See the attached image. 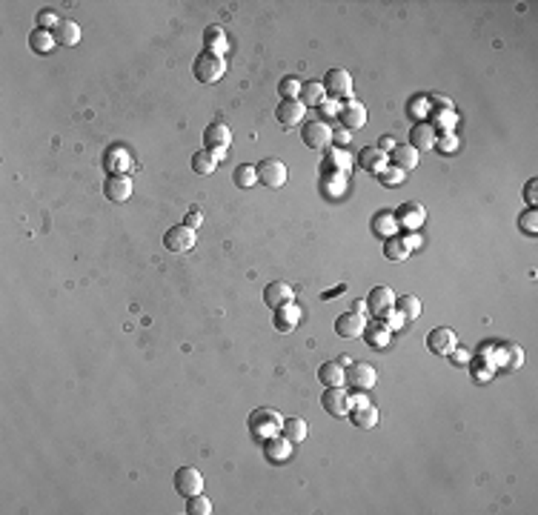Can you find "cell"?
I'll use <instances>...</instances> for the list:
<instances>
[{
    "label": "cell",
    "mask_w": 538,
    "mask_h": 515,
    "mask_svg": "<svg viewBox=\"0 0 538 515\" xmlns=\"http://www.w3.org/2000/svg\"><path fill=\"white\" fill-rule=\"evenodd\" d=\"M427 346L435 355H450L458 346V335L450 330V326H435V330L427 335Z\"/></svg>",
    "instance_id": "13"
},
{
    "label": "cell",
    "mask_w": 538,
    "mask_h": 515,
    "mask_svg": "<svg viewBox=\"0 0 538 515\" xmlns=\"http://www.w3.org/2000/svg\"><path fill=\"white\" fill-rule=\"evenodd\" d=\"M103 195L115 203H126L132 198V180L129 175H109L103 183Z\"/></svg>",
    "instance_id": "18"
},
{
    "label": "cell",
    "mask_w": 538,
    "mask_h": 515,
    "mask_svg": "<svg viewBox=\"0 0 538 515\" xmlns=\"http://www.w3.org/2000/svg\"><path fill=\"white\" fill-rule=\"evenodd\" d=\"M364 326H367V318L364 315H358V312H344L335 321V332L341 338H361L364 335Z\"/></svg>",
    "instance_id": "21"
},
{
    "label": "cell",
    "mask_w": 538,
    "mask_h": 515,
    "mask_svg": "<svg viewBox=\"0 0 538 515\" xmlns=\"http://www.w3.org/2000/svg\"><path fill=\"white\" fill-rule=\"evenodd\" d=\"M389 338H392V332L387 330V326H384L378 318L364 326V341H367L372 349H387V346H389Z\"/></svg>",
    "instance_id": "27"
},
{
    "label": "cell",
    "mask_w": 538,
    "mask_h": 515,
    "mask_svg": "<svg viewBox=\"0 0 538 515\" xmlns=\"http://www.w3.org/2000/svg\"><path fill=\"white\" fill-rule=\"evenodd\" d=\"M292 447L295 444L289 441V438H269V441H264V455L269 458V464H287L289 458H292Z\"/></svg>",
    "instance_id": "23"
},
{
    "label": "cell",
    "mask_w": 538,
    "mask_h": 515,
    "mask_svg": "<svg viewBox=\"0 0 538 515\" xmlns=\"http://www.w3.org/2000/svg\"><path fill=\"white\" fill-rule=\"evenodd\" d=\"M175 489H178V496H183V498H192V496L203 493L201 470H195V466H180V470L175 473Z\"/></svg>",
    "instance_id": "8"
},
{
    "label": "cell",
    "mask_w": 538,
    "mask_h": 515,
    "mask_svg": "<svg viewBox=\"0 0 538 515\" xmlns=\"http://www.w3.org/2000/svg\"><path fill=\"white\" fill-rule=\"evenodd\" d=\"M298 323H301V307H298L295 301L287 303V307L275 310V330L278 332H292Z\"/></svg>",
    "instance_id": "24"
},
{
    "label": "cell",
    "mask_w": 538,
    "mask_h": 515,
    "mask_svg": "<svg viewBox=\"0 0 538 515\" xmlns=\"http://www.w3.org/2000/svg\"><path fill=\"white\" fill-rule=\"evenodd\" d=\"M195 241H198V235H195V229H190L186 223H178V226H172L167 235H163V244H167V249L169 252H192L195 249Z\"/></svg>",
    "instance_id": "7"
},
{
    "label": "cell",
    "mask_w": 538,
    "mask_h": 515,
    "mask_svg": "<svg viewBox=\"0 0 538 515\" xmlns=\"http://www.w3.org/2000/svg\"><path fill=\"white\" fill-rule=\"evenodd\" d=\"M392 307H395V292H392V287H372V292L367 295V310L376 315V318H381Z\"/></svg>",
    "instance_id": "19"
},
{
    "label": "cell",
    "mask_w": 538,
    "mask_h": 515,
    "mask_svg": "<svg viewBox=\"0 0 538 515\" xmlns=\"http://www.w3.org/2000/svg\"><path fill=\"white\" fill-rule=\"evenodd\" d=\"M519 226H521V232H527V235H538V212H535V206H530L527 212H521Z\"/></svg>",
    "instance_id": "45"
},
{
    "label": "cell",
    "mask_w": 538,
    "mask_h": 515,
    "mask_svg": "<svg viewBox=\"0 0 538 515\" xmlns=\"http://www.w3.org/2000/svg\"><path fill=\"white\" fill-rule=\"evenodd\" d=\"M192 169H195L198 175H212V172L218 169V160L212 158V152L201 149V152L192 155Z\"/></svg>",
    "instance_id": "41"
},
{
    "label": "cell",
    "mask_w": 538,
    "mask_h": 515,
    "mask_svg": "<svg viewBox=\"0 0 538 515\" xmlns=\"http://www.w3.org/2000/svg\"><path fill=\"white\" fill-rule=\"evenodd\" d=\"M321 115H323V121H330V118H338V112H341V103L338 101H333V98H326L321 106Z\"/></svg>",
    "instance_id": "51"
},
{
    "label": "cell",
    "mask_w": 538,
    "mask_h": 515,
    "mask_svg": "<svg viewBox=\"0 0 538 515\" xmlns=\"http://www.w3.org/2000/svg\"><path fill=\"white\" fill-rule=\"evenodd\" d=\"M432 149H438L441 155H453V152H458V137L450 132V135H441V137H435V146Z\"/></svg>",
    "instance_id": "46"
},
{
    "label": "cell",
    "mask_w": 538,
    "mask_h": 515,
    "mask_svg": "<svg viewBox=\"0 0 538 515\" xmlns=\"http://www.w3.org/2000/svg\"><path fill=\"white\" fill-rule=\"evenodd\" d=\"M292 301H295V292H292V287L287 284V280H272V284L264 289V303L269 310H280Z\"/></svg>",
    "instance_id": "17"
},
{
    "label": "cell",
    "mask_w": 538,
    "mask_h": 515,
    "mask_svg": "<svg viewBox=\"0 0 538 515\" xmlns=\"http://www.w3.org/2000/svg\"><path fill=\"white\" fill-rule=\"evenodd\" d=\"M418 149H412L410 144H398L392 152H389V163L392 167H398V169H404V172H410V169H415L418 167Z\"/></svg>",
    "instance_id": "25"
},
{
    "label": "cell",
    "mask_w": 538,
    "mask_h": 515,
    "mask_svg": "<svg viewBox=\"0 0 538 515\" xmlns=\"http://www.w3.org/2000/svg\"><path fill=\"white\" fill-rule=\"evenodd\" d=\"M395 310L404 315V321H415V318H421V301H418L415 295L395 298Z\"/></svg>",
    "instance_id": "40"
},
{
    "label": "cell",
    "mask_w": 538,
    "mask_h": 515,
    "mask_svg": "<svg viewBox=\"0 0 538 515\" xmlns=\"http://www.w3.org/2000/svg\"><path fill=\"white\" fill-rule=\"evenodd\" d=\"M303 115H307V106H303L298 98L295 101H280L278 109H275V118H278V124L284 126V129L298 126L303 121Z\"/></svg>",
    "instance_id": "16"
},
{
    "label": "cell",
    "mask_w": 538,
    "mask_h": 515,
    "mask_svg": "<svg viewBox=\"0 0 538 515\" xmlns=\"http://www.w3.org/2000/svg\"><path fill=\"white\" fill-rule=\"evenodd\" d=\"M338 118H341V126H346L349 132H355L361 126H367V106L355 98H349L341 103V112H338Z\"/></svg>",
    "instance_id": "12"
},
{
    "label": "cell",
    "mask_w": 538,
    "mask_h": 515,
    "mask_svg": "<svg viewBox=\"0 0 538 515\" xmlns=\"http://www.w3.org/2000/svg\"><path fill=\"white\" fill-rule=\"evenodd\" d=\"M58 23H60L58 12H52V9H46V12H37V29L55 32V29H58Z\"/></svg>",
    "instance_id": "48"
},
{
    "label": "cell",
    "mask_w": 538,
    "mask_h": 515,
    "mask_svg": "<svg viewBox=\"0 0 538 515\" xmlns=\"http://www.w3.org/2000/svg\"><path fill=\"white\" fill-rule=\"evenodd\" d=\"M321 404L333 418H346L349 415V392H344V387H326V392L321 395Z\"/></svg>",
    "instance_id": "11"
},
{
    "label": "cell",
    "mask_w": 538,
    "mask_h": 515,
    "mask_svg": "<svg viewBox=\"0 0 538 515\" xmlns=\"http://www.w3.org/2000/svg\"><path fill=\"white\" fill-rule=\"evenodd\" d=\"M376 178H378L384 186H398V183L407 178V172H404V169H398V167H387V169H384L381 175H376Z\"/></svg>",
    "instance_id": "47"
},
{
    "label": "cell",
    "mask_w": 538,
    "mask_h": 515,
    "mask_svg": "<svg viewBox=\"0 0 538 515\" xmlns=\"http://www.w3.org/2000/svg\"><path fill=\"white\" fill-rule=\"evenodd\" d=\"M358 167L369 175H381L389 167V155L381 146H364L361 155H358Z\"/></svg>",
    "instance_id": "14"
},
{
    "label": "cell",
    "mask_w": 538,
    "mask_h": 515,
    "mask_svg": "<svg viewBox=\"0 0 538 515\" xmlns=\"http://www.w3.org/2000/svg\"><path fill=\"white\" fill-rule=\"evenodd\" d=\"M52 35H55V43L58 46H78L81 43V26H78L75 20H60L58 29Z\"/></svg>",
    "instance_id": "31"
},
{
    "label": "cell",
    "mask_w": 538,
    "mask_h": 515,
    "mask_svg": "<svg viewBox=\"0 0 538 515\" xmlns=\"http://www.w3.org/2000/svg\"><path fill=\"white\" fill-rule=\"evenodd\" d=\"M203 223V215H201V209H190V215H186V226H190V229H198Z\"/></svg>",
    "instance_id": "54"
},
{
    "label": "cell",
    "mask_w": 538,
    "mask_h": 515,
    "mask_svg": "<svg viewBox=\"0 0 538 515\" xmlns=\"http://www.w3.org/2000/svg\"><path fill=\"white\" fill-rule=\"evenodd\" d=\"M524 198H527V203H530V206H535V201H538V180H530V183H527Z\"/></svg>",
    "instance_id": "55"
},
{
    "label": "cell",
    "mask_w": 538,
    "mask_h": 515,
    "mask_svg": "<svg viewBox=\"0 0 538 515\" xmlns=\"http://www.w3.org/2000/svg\"><path fill=\"white\" fill-rule=\"evenodd\" d=\"M395 221H398V226H404L410 232H418L427 221V209L418 201H407V203H401L398 209H395Z\"/></svg>",
    "instance_id": "9"
},
{
    "label": "cell",
    "mask_w": 538,
    "mask_h": 515,
    "mask_svg": "<svg viewBox=\"0 0 538 515\" xmlns=\"http://www.w3.org/2000/svg\"><path fill=\"white\" fill-rule=\"evenodd\" d=\"M29 46H32V52H37V55H49L58 43H55V35H52V32L35 29V32L29 35Z\"/></svg>",
    "instance_id": "37"
},
{
    "label": "cell",
    "mask_w": 538,
    "mask_h": 515,
    "mask_svg": "<svg viewBox=\"0 0 538 515\" xmlns=\"http://www.w3.org/2000/svg\"><path fill=\"white\" fill-rule=\"evenodd\" d=\"M407 241H410V246L415 249V246H421V235H418V232H412V235H407Z\"/></svg>",
    "instance_id": "59"
},
{
    "label": "cell",
    "mask_w": 538,
    "mask_h": 515,
    "mask_svg": "<svg viewBox=\"0 0 538 515\" xmlns=\"http://www.w3.org/2000/svg\"><path fill=\"white\" fill-rule=\"evenodd\" d=\"M346 381L353 384L355 389H361V392H369L372 387L378 384V372H376V366H372V364H353V366H349V372H346Z\"/></svg>",
    "instance_id": "15"
},
{
    "label": "cell",
    "mask_w": 538,
    "mask_h": 515,
    "mask_svg": "<svg viewBox=\"0 0 538 515\" xmlns=\"http://www.w3.org/2000/svg\"><path fill=\"white\" fill-rule=\"evenodd\" d=\"M450 358H453L455 364H461V366H464V364H470V353H466V349H461V346H455V349H453Z\"/></svg>",
    "instance_id": "56"
},
{
    "label": "cell",
    "mask_w": 538,
    "mask_h": 515,
    "mask_svg": "<svg viewBox=\"0 0 538 515\" xmlns=\"http://www.w3.org/2000/svg\"><path fill=\"white\" fill-rule=\"evenodd\" d=\"M298 101L303 103V106H321L323 101H326V89H323V83L321 81H303L301 83V95H298Z\"/></svg>",
    "instance_id": "29"
},
{
    "label": "cell",
    "mask_w": 538,
    "mask_h": 515,
    "mask_svg": "<svg viewBox=\"0 0 538 515\" xmlns=\"http://www.w3.org/2000/svg\"><path fill=\"white\" fill-rule=\"evenodd\" d=\"M353 312L364 315V312H367V301H355V303H353Z\"/></svg>",
    "instance_id": "58"
},
{
    "label": "cell",
    "mask_w": 538,
    "mask_h": 515,
    "mask_svg": "<svg viewBox=\"0 0 538 515\" xmlns=\"http://www.w3.org/2000/svg\"><path fill=\"white\" fill-rule=\"evenodd\" d=\"M384 255L389 258V261H407V258L412 255V246H410V241H407V235H389L387 241H384Z\"/></svg>",
    "instance_id": "28"
},
{
    "label": "cell",
    "mask_w": 538,
    "mask_h": 515,
    "mask_svg": "<svg viewBox=\"0 0 538 515\" xmlns=\"http://www.w3.org/2000/svg\"><path fill=\"white\" fill-rule=\"evenodd\" d=\"M521 364H524V353H521V346H516V344H504V346H501V353H498L496 366H501V369H519Z\"/></svg>",
    "instance_id": "34"
},
{
    "label": "cell",
    "mask_w": 538,
    "mask_h": 515,
    "mask_svg": "<svg viewBox=\"0 0 538 515\" xmlns=\"http://www.w3.org/2000/svg\"><path fill=\"white\" fill-rule=\"evenodd\" d=\"M255 169H258V183H264L267 189H280V186L287 183V178H289L287 163L278 160V158H264Z\"/></svg>",
    "instance_id": "5"
},
{
    "label": "cell",
    "mask_w": 538,
    "mask_h": 515,
    "mask_svg": "<svg viewBox=\"0 0 538 515\" xmlns=\"http://www.w3.org/2000/svg\"><path fill=\"white\" fill-rule=\"evenodd\" d=\"M349 135H353V132H349L346 126H335V129H333V144H335L338 149H344V146L349 144Z\"/></svg>",
    "instance_id": "52"
},
{
    "label": "cell",
    "mask_w": 538,
    "mask_h": 515,
    "mask_svg": "<svg viewBox=\"0 0 538 515\" xmlns=\"http://www.w3.org/2000/svg\"><path fill=\"white\" fill-rule=\"evenodd\" d=\"M103 167L109 175H126L132 169V155L124 144H115L103 152Z\"/></svg>",
    "instance_id": "10"
},
{
    "label": "cell",
    "mask_w": 538,
    "mask_h": 515,
    "mask_svg": "<svg viewBox=\"0 0 538 515\" xmlns=\"http://www.w3.org/2000/svg\"><path fill=\"white\" fill-rule=\"evenodd\" d=\"M493 372H496V366H493V364H487V361H481V358H478V366H473V378L484 384V381L493 378Z\"/></svg>",
    "instance_id": "50"
},
{
    "label": "cell",
    "mask_w": 538,
    "mask_h": 515,
    "mask_svg": "<svg viewBox=\"0 0 538 515\" xmlns=\"http://www.w3.org/2000/svg\"><path fill=\"white\" fill-rule=\"evenodd\" d=\"M229 144H232V129L224 121H215L203 129V149L212 152V158L221 163L229 155Z\"/></svg>",
    "instance_id": "3"
},
{
    "label": "cell",
    "mask_w": 538,
    "mask_h": 515,
    "mask_svg": "<svg viewBox=\"0 0 538 515\" xmlns=\"http://www.w3.org/2000/svg\"><path fill=\"white\" fill-rule=\"evenodd\" d=\"M349 155H346V149H338V146H333V149H326V155H323V167L326 169H333V172H349Z\"/></svg>",
    "instance_id": "36"
},
{
    "label": "cell",
    "mask_w": 538,
    "mask_h": 515,
    "mask_svg": "<svg viewBox=\"0 0 538 515\" xmlns=\"http://www.w3.org/2000/svg\"><path fill=\"white\" fill-rule=\"evenodd\" d=\"M321 83L326 89V98H333L338 103H344V101L353 98V75H349L346 69H330Z\"/></svg>",
    "instance_id": "4"
},
{
    "label": "cell",
    "mask_w": 538,
    "mask_h": 515,
    "mask_svg": "<svg viewBox=\"0 0 538 515\" xmlns=\"http://www.w3.org/2000/svg\"><path fill=\"white\" fill-rule=\"evenodd\" d=\"M427 124L435 129V132H444V135H450L458 124V115L453 106H432L430 115H427Z\"/></svg>",
    "instance_id": "20"
},
{
    "label": "cell",
    "mask_w": 538,
    "mask_h": 515,
    "mask_svg": "<svg viewBox=\"0 0 538 515\" xmlns=\"http://www.w3.org/2000/svg\"><path fill=\"white\" fill-rule=\"evenodd\" d=\"M321 189L326 198H341L344 189H346V175L344 172H333V169H323L321 175Z\"/></svg>",
    "instance_id": "30"
},
{
    "label": "cell",
    "mask_w": 538,
    "mask_h": 515,
    "mask_svg": "<svg viewBox=\"0 0 538 515\" xmlns=\"http://www.w3.org/2000/svg\"><path fill=\"white\" fill-rule=\"evenodd\" d=\"M203 49L206 52H215V55H221V52L229 49V37H226L224 26H209L203 32Z\"/></svg>",
    "instance_id": "32"
},
{
    "label": "cell",
    "mask_w": 538,
    "mask_h": 515,
    "mask_svg": "<svg viewBox=\"0 0 538 515\" xmlns=\"http://www.w3.org/2000/svg\"><path fill=\"white\" fill-rule=\"evenodd\" d=\"M372 232H376V235H395V232H398V221H395V212H387V209H381V212H376L372 215Z\"/></svg>",
    "instance_id": "33"
},
{
    "label": "cell",
    "mask_w": 538,
    "mask_h": 515,
    "mask_svg": "<svg viewBox=\"0 0 538 515\" xmlns=\"http://www.w3.org/2000/svg\"><path fill=\"white\" fill-rule=\"evenodd\" d=\"M318 381H321L323 387H344V381H346V369H344V364H341V361H326V364H321V369H318Z\"/></svg>",
    "instance_id": "26"
},
{
    "label": "cell",
    "mask_w": 538,
    "mask_h": 515,
    "mask_svg": "<svg viewBox=\"0 0 538 515\" xmlns=\"http://www.w3.org/2000/svg\"><path fill=\"white\" fill-rule=\"evenodd\" d=\"M349 415H353V424L358 427V430H372L378 424V410L376 407H361V410H349Z\"/></svg>",
    "instance_id": "39"
},
{
    "label": "cell",
    "mask_w": 538,
    "mask_h": 515,
    "mask_svg": "<svg viewBox=\"0 0 538 515\" xmlns=\"http://www.w3.org/2000/svg\"><path fill=\"white\" fill-rule=\"evenodd\" d=\"M378 321L387 326L389 332H398V330H404V323H407V321H404V315H401L398 310H395V307H392V310H387V312H384Z\"/></svg>",
    "instance_id": "44"
},
{
    "label": "cell",
    "mask_w": 538,
    "mask_h": 515,
    "mask_svg": "<svg viewBox=\"0 0 538 515\" xmlns=\"http://www.w3.org/2000/svg\"><path fill=\"white\" fill-rule=\"evenodd\" d=\"M378 144H381V149H384V152L389 155V152H392L395 146H398V140H395V137H389V135H387V137H381V140H378Z\"/></svg>",
    "instance_id": "57"
},
{
    "label": "cell",
    "mask_w": 538,
    "mask_h": 515,
    "mask_svg": "<svg viewBox=\"0 0 538 515\" xmlns=\"http://www.w3.org/2000/svg\"><path fill=\"white\" fill-rule=\"evenodd\" d=\"M435 129L427 124V121H418L412 129H410V146L418 149V152H430L435 146Z\"/></svg>",
    "instance_id": "22"
},
{
    "label": "cell",
    "mask_w": 538,
    "mask_h": 515,
    "mask_svg": "<svg viewBox=\"0 0 538 515\" xmlns=\"http://www.w3.org/2000/svg\"><path fill=\"white\" fill-rule=\"evenodd\" d=\"M246 427H249V435L255 441H269L275 438L280 430H284V415H280L278 410H269V407H261V410H255L246 421Z\"/></svg>",
    "instance_id": "1"
},
{
    "label": "cell",
    "mask_w": 538,
    "mask_h": 515,
    "mask_svg": "<svg viewBox=\"0 0 538 515\" xmlns=\"http://www.w3.org/2000/svg\"><path fill=\"white\" fill-rule=\"evenodd\" d=\"M192 75L201 81V83H218L224 75H226V60L224 55H215V52H201L192 63Z\"/></svg>",
    "instance_id": "2"
},
{
    "label": "cell",
    "mask_w": 538,
    "mask_h": 515,
    "mask_svg": "<svg viewBox=\"0 0 538 515\" xmlns=\"http://www.w3.org/2000/svg\"><path fill=\"white\" fill-rule=\"evenodd\" d=\"M186 512L190 515H209L212 512V501H209L203 493H198L192 498H186Z\"/></svg>",
    "instance_id": "43"
},
{
    "label": "cell",
    "mask_w": 538,
    "mask_h": 515,
    "mask_svg": "<svg viewBox=\"0 0 538 515\" xmlns=\"http://www.w3.org/2000/svg\"><path fill=\"white\" fill-rule=\"evenodd\" d=\"M284 438H289L292 444H301V441H307V432H310V427H307V421H303L301 415H292V418H284Z\"/></svg>",
    "instance_id": "35"
},
{
    "label": "cell",
    "mask_w": 538,
    "mask_h": 515,
    "mask_svg": "<svg viewBox=\"0 0 538 515\" xmlns=\"http://www.w3.org/2000/svg\"><path fill=\"white\" fill-rule=\"evenodd\" d=\"M410 115H415L418 121H424L427 115H430V101H427L424 95H421V98H415V101L410 103Z\"/></svg>",
    "instance_id": "49"
},
{
    "label": "cell",
    "mask_w": 538,
    "mask_h": 515,
    "mask_svg": "<svg viewBox=\"0 0 538 515\" xmlns=\"http://www.w3.org/2000/svg\"><path fill=\"white\" fill-rule=\"evenodd\" d=\"M232 180H235L238 189H252V186L258 183V169H255L252 163H241V167H235V172H232Z\"/></svg>",
    "instance_id": "38"
},
{
    "label": "cell",
    "mask_w": 538,
    "mask_h": 515,
    "mask_svg": "<svg viewBox=\"0 0 538 515\" xmlns=\"http://www.w3.org/2000/svg\"><path fill=\"white\" fill-rule=\"evenodd\" d=\"M278 95H280V101H295V98L301 95V81H295L292 75L280 78V83H278Z\"/></svg>",
    "instance_id": "42"
},
{
    "label": "cell",
    "mask_w": 538,
    "mask_h": 515,
    "mask_svg": "<svg viewBox=\"0 0 538 515\" xmlns=\"http://www.w3.org/2000/svg\"><path fill=\"white\" fill-rule=\"evenodd\" d=\"M361 407H369V398L361 395V389L355 395H349V410H361Z\"/></svg>",
    "instance_id": "53"
},
{
    "label": "cell",
    "mask_w": 538,
    "mask_h": 515,
    "mask_svg": "<svg viewBox=\"0 0 538 515\" xmlns=\"http://www.w3.org/2000/svg\"><path fill=\"white\" fill-rule=\"evenodd\" d=\"M301 137H303V144H307L310 149H315V152L330 149L333 146V126L326 121H307L301 129Z\"/></svg>",
    "instance_id": "6"
}]
</instances>
